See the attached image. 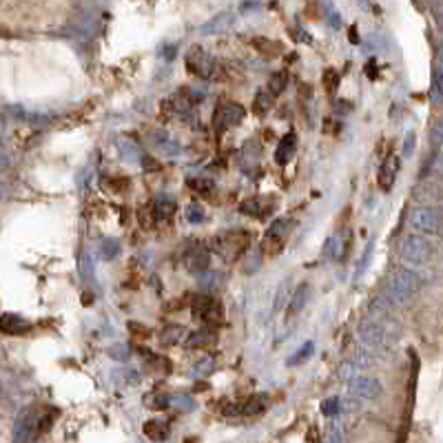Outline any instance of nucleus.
<instances>
[{
  "instance_id": "16",
  "label": "nucleus",
  "mask_w": 443,
  "mask_h": 443,
  "mask_svg": "<svg viewBox=\"0 0 443 443\" xmlns=\"http://www.w3.org/2000/svg\"><path fill=\"white\" fill-rule=\"evenodd\" d=\"M397 169H399V162L395 158H388L382 169H379V187L384 191H390L392 184H395V175H397Z\"/></svg>"
},
{
  "instance_id": "28",
  "label": "nucleus",
  "mask_w": 443,
  "mask_h": 443,
  "mask_svg": "<svg viewBox=\"0 0 443 443\" xmlns=\"http://www.w3.org/2000/svg\"><path fill=\"white\" fill-rule=\"evenodd\" d=\"M184 215H187V220H189L191 224H202V222L206 220V211H204L202 204L191 202V204L184 208Z\"/></svg>"
},
{
  "instance_id": "37",
  "label": "nucleus",
  "mask_w": 443,
  "mask_h": 443,
  "mask_svg": "<svg viewBox=\"0 0 443 443\" xmlns=\"http://www.w3.org/2000/svg\"><path fill=\"white\" fill-rule=\"evenodd\" d=\"M120 153L124 155V158H129V160H140V153H138V149L131 142H122L120 144Z\"/></svg>"
},
{
  "instance_id": "47",
  "label": "nucleus",
  "mask_w": 443,
  "mask_h": 443,
  "mask_svg": "<svg viewBox=\"0 0 443 443\" xmlns=\"http://www.w3.org/2000/svg\"><path fill=\"white\" fill-rule=\"evenodd\" d=\"M366 71H368V78H370V80H374V78H377V64H374V60H370V62H368Z\"/></svg>"
},
{
  "instance_id": "4",
  "label": "nucleus",
  "mask_w": 443,
  "mask_h": 443,
  "mask_svg": "<svg viewBox=\"0 0 443 443\" xmlns=\"http://www.w3.org/2000/svg\"><path fill=\"white\" fill-rule=\"evenodd\" d=\"M187 69L193 73V76H200V78H206V80H213L218 78L220 73V64L218 60L208 56L204 49H191L189 56H187Z\"/></svg>"
},
{
  "instance_id": "6",
  "label": "nucleus",
  "mask_w": 443,
  "mask_h": 443,
  "mask_svg": "<svg viewBox=\"0 0 443 443\" xmlns=\"http://www.w3.org/2000/svg\"><path fill=\"white\" fill-rule=\"evenodd\" d=\"M410 226H413L415 231L437 235L441 231V215H439V211L432 208V206H419V208H415L413 213H410Z\"/></svg>"
},
{
  "instance_id": "7",
  "label": "nucleus",
  "mask_w": 443,
  "mask_h": 443,
  "mask_svg": "<svg viewBox=\"0 0 443 443\" xmlns=\"http://www.w3.org/2000/svg\"><path fill=\"white\" fill-rule=\"evenodd\" d=\"M244 107L237 102H224L215 109V116H213V126H215L218 136H222L226 129H231L244 120Z\"/></svg>"
},
{
  "instance_id": "1",
  "label": "nucleus",
  "mask_w": 443,
  "mask_h": 443,
  "mask_svg": "<svg viewBox=\"0 0 443 443\" xmlns=\"http://www.w3.org/2000/svg\"><path fill=\"white\" fill-rule=\"evenodd\" d=\"M421 277L410 271V268H403V271H397L395 277L390 280V284L386 286V297L390 304H406L410 297H415V295L421 290Z\"/></svg>"
},
{
  "instance_id": "51",
  "label": "nucleus",
  "mask_w": 443,
  "mask_h": 443,
  "mask_svg": "<svg viewBox=\"0 0 443 443\" xmlns=\"http://www.w3.org/2000/svg\"><path fill=\"white\" fill-rule=\"evenodd\" d=\"M3 195H5V187H3V184H0V198H3Z\"/></svg>"
},
{
  "instance_id": "26",
  "label": "nucleus",
  "mask_w": 443,
  "mask_h": 443,
  "mask_svg": "<svg viewBox=\"0 0 443 443\" xmlns=\"http://www.w3.org/2000/svg\"><path fill=\"white\" fill-rule=\"evenodd\" d=\"M290 222H286V220H275L273 224H271V228H268V237H273V240H280V242H286V237H288V231H290Z\"/></svg>"
},
{
  "instance_id": "42",
  "label": "nucleus",
  "mask_w": 443,
  "mask_h": 443,
  "mask_svg": "<svg viewBox=\"0 0 443 443\" xmlns=\"http://www.w3.org/2000/svg\"><path fill=\"white\" fill-rule=\"evenodd\" d=\"M432 100L439 105L441 102V76H439V71L435 73V85H432Z\"/></svg>"
},
{
  "instance_id": "31",
  "label": "nucleus",
  "mask_w": 443,
  "mask_h": 443,
  "mask_svg": "<svg viewBox=\"0 0 443 443\" xmlns=\"http://www.w3.org/2000/svg\"><path fill=\"white\" fill-rule=\"evenodd\" d=\"M213 368H215V359H213V357H204L200 364L193 366V374L195 377H204V374H211Z\"/></svg>"
},
{
  "instance_id": "46",
  "label": "nucleus",
  "mask_w": 443,
  "mask_h": 443,
  "mask_svg": "<svg viewBox=\"0 0 443 443\" xmlns=\"http://www.w3.org/2000/svg\"><path fill=\"white\" fill-rule=\"evenodd\" d=\"M173 403H175V406H184L187 410H191V408H193V403H191V399H189V397H177V399H173Z\"/></svg>"
},
{
  "instance_id": "15",
  "label": "nucleus",
  "mask_w": 443,
  "mask_h": 443,
  "mask_svg": "<svg viewBox=\"0 0 443 443\" xmlns=\"http://www.w3.org/2000/svg\"><path fill=\"white\" fill-rule=\"evenodd\" d=\"M295 149H297V136L295 134H288L280 140L277 144V151H275V162L277 164H286L293 155H295Z\"/></svg>"
},
{
  "instance_id": "32",
  "label": "nucleus",
  "mask_w": 443,
  "mask_h": 443,
  "mask_svg": "<svg viewBox=\"0 0 443 443\" xmlns=\"http://www.w3.org/2000/svg\"><path fill=\"white\" fill-rule=\"evenodd\" d=\"M109 357H111V359H116V362H129L131 348L126 346V343H118V346H111V348H109Z\"/></svg>"
},
{
  "instance_id": "39",
  "label": "nucleus",
  "mask_w": 443,
  "mask_h": 443,
  "mask_svg": "<svg viewBox=\"0 0 443 443\" xmlns=\"http://www.w3.org/2000/svg\"><path fill=\"white\" fill-rule=\"evenodd\" d=\"M372 246H374V242H370V244L366 246V253H364L362 261H359V271H357V277H362V273L366 271V266H368V259H370V253H372Z\"/></svg>"
},
{
  "instance_id": "11",
  "label": "nucleus",
  "mask_w": 443,
  "mask_h": 443,
  "mask_svg": "<svg viewBox=\"0 0 443 443\" xmlns=\"http://www.w3.org/2000/svg\"><path fill=\"white\" fill-rule=\"evenodd\" d=\"M413 198L425 206L437 204L441 200V187H439V182H435V179H423V182H419L413 189Z\"/></svg>"
},
{
  "instance_id": "36",
  "label": "nucleus",
  "mask_w": 443,
  "mask_h": 443,
  "mask_svg": "<svg viewBox=\"0 0 443 443\" xmlns=\"http://www.w3.org/2000/svg\"><path fill=\"white\" fill-rule=\"evenodd\" d=\"M144 401H146V406L153 408V410H162L164 406H169V403H171V399L162 397V395H151V397H146Z\"/></svg>"
},
{
  "instance_id": "19",
  "label": "nucleus",
  "mask_w": 443,
  "mask_h": 443,
  "mask_svg": "<svg viewBox=\"0 0 443 443\" xmlns=\"http://www.w3.org/2000/svg\"><path fill=\"white\" fill-rule=\"evenodd\" d=\"M308 293H310L308 284H302V286L297 288V293L293 295V300H290V304H288V308H286V315H288V317H295L297 313H302V308H304L306 302H308Z\"/></svg>"
},
{
  "instance_id": "43",
  "label": "nucleus",
  "mask_w": 443,
  "mask_h": 443,
  "mask_svg": "<svg viewBox=\"0 0 443 443\" xmlns=\"http://www.w3.org/2000/svg\"><path fill=\"white\" fill-rule=\"evenodd\" d=\"M413 151H415V134H408L406 136V144H403V155L408 158Z\"/></svg>"
},
{
  "instance_id": "9",
  "label": "nucleus",
  "mask_w": 443,
  "mask_h": 443,
  "mask_svg": "<svg viewBox=\"0 0 443 443\" xmlns=\"http://www.w3.org/2000/svg\"><path fill=\"white\" fill-rule=\"evenodd\" d=\"M348 390L355 399H377L382 397L384 386L382 382L372 379V377H355V379H350Z\"/></svg>"
},
{
  "instance_id": "35",
  "label": "nucleus",
  "mask_w": 443,
  "mask_h": 443,
  "mask_svg": "<svg viewBox=\"0 0 443 443\" xmlns=\"http://www.w3.org/2000/svg\"><path fill=\"white\" fill-rule=\"evenodd\" d=\"M324 85H326V91H328V93H335V89H337V85H339V73L333 71V69H328V71L324 73Z\"/></svg>"
},
{
  "instance_id": "34",
  "label": "nucleus",
  "mask_w": 443,
  "mask_h": 443,
  "mask_svg": "<svg viewBox=\"0 0 443 443\" xmlns=\"http://www.w3.org/2000/svg\"><path fill=\"white\" fill-rule=\"evenodd\" d=\"M339 408H341V401H339L337 397H331V399H326V401L321 403V413H324L326 417H333V415L339 413Z\"/></svg>"
},
{
  "instance_id": "13",
  "label": "nucleus",
  "mask_w": 443,
  "mask_h": 443,
  "mask_svg": "<svg viewBox=\"0 0 443 443\" xmlns=\"http://www.w3.org/2000/svg\"><path fill=\"white\" fill-rule=\"evenodd\" d=\"M151 142L158 151H162L164 155H177L179 153V144L167 134V131H155L151 134Z\"/></svg>"
},
{
  "instance_id": "10",
  "label": "nucleus",
  "mask_w": 443,
  "mask_h": 443,
  "mask_svg": "<svg viewBox=\"0 0 443 443\" xmlns=\"http://www.w3.org/2000/svg\"><path fill=\"white\" fill-rule=\"evenodd\" d=\"M348 249H350V235H333L328 237L326 244H324V259H346L348 255Z\"/></svg>"
},
{
  "instance_id": "17",
  "label": "nucleus",
  "mask_w": 443,
  "mask_h": 443,
  "mask_svg": "<svg viewBox=\"0 0 443 443\" xmlns=\"http://www.w3.org/2000/svg\"><path fill=\"white\" fill-rule=\"evenodd\" d=\"M175 200L171 198V195H160V198L153 202V215L158 220H169L171 215H175Z\"/></svg>"
},
{
  "instance_id": "48",
  "label": "nucleus",
  "mask_w": 443,
  "mask_h": 443,
  "mask_svg": "<svg viewBox=\"0 0 443 443\" xmlns=\"http://www.w3.org/2000/svg\"><path fill=\"white\" fill-rule=\"evenodd\" d=\"M328 439H331V441H341L343 439V435H341V430H335L331 437H328Z\"/></svg>"
},
{
  "instance_id": "14",
  "label": "nucleus",
  "mask_w": 443,
  "mask_h": 443,
  "mask_svg": "<svg viewBox=\"0 0 443 443\" xmlns=\"http://www.w3.org/2000/svg\"><path fill=\"white\" fill-rule=\"evenodd\" d=\"M215 341H218V333L211 331V328H202V331L189 335V339L184 343H187V348H193L195 350V348H208Z\"/></svg>"
},
{
  "instance_id": "41",
  "label": "nucleus",
  "mask_w": 443,
  "mask_h": 443,
  "mask_svg": "<svg viewBox=\"0 0 443 443\" xmlns=\"http://www.w3.org/2000/svg\"><path fill=\"white\" fill-rule=\"evenodd\" d=\"M129 328H131V333L138 335V337H142V339H146V337L151 335V333H149V328H144V326H140V324H136V321H131Z\"/></svg>"
},
{
  "instance_id": "38",
  "label": "nucleus",
  "mask_w": 443,
  "mask_h": 443,
  "mask_svg": "<svg viewBox=\"0 0 443 443\" xmlns=\"http://www.w3.org/2000/svg\"><path fill=\"white\" fill-rule=\"evenodd\" d=\"M118 374H122V382L129 384V386H136V384L140 382V374H138V370H134V368L122 370V372H118Z\"/></svg>"
},
{
  "instance_id": "5",
  "label": "nucleus",
  "mask_w": 443,
  "mask_h": 443,
  "mask_svg": "<svg viewBox=\"0 0 443 443\" xmlns=\"http://www.w3.org/2000/svg\"><path fill=\"white\" fill-rule=\"evenodd\" d=\"M191 313H193V319H198L202 324H208V326L224 321V310H222L220 302L208 297V295H200V297L193 300Z\"/></svg>"
},
{
  "instance_id": "44",
  "label": "nucleus",
  "mask_w": 443,
  "mask_h": 443,
  "mask_svg": "<svg viewBox=\"0 0 443 443\" xmlns=\"http://www.w3.org/2000/svg\"><path fill=\"white\" fill-rule=\"evenodd\" d=\"M140 160H142V167H144V169H149V171H158V169H160L158 164H155V160L149 158V155H144V158H140Z\"/></svg>"
},
{
  "instance_id": "30",
  "label": "nucleus",
  "mask_w": 443,
  "mask_h": 443,
  "mask_svg": "<svg viewBox=\"0 0 443 443\" xmlns=\"http://www.w3.org/2000/svg\"><path fill=\"white\" fill-rule=\"evenodd\" d=\"M313 350H315V343H313V341H308L302 350H297V353L293 355V359H288V366H297V364L306 362V359H308L310 355H313Z\"/></svg>"
},
{
  "instance_id": "45",
  "label": "nucleus",
  "mask_w": 443,
  "mask_h": 443,
  "mask_svg": "<svg viewBox=\"0 0 443 443\" xmlns=\"http://www.w3.org/2000/svg\"><path fill=\"white\" fill-rule=\"evenodd\" d=\"M432 144H435V146L441 144V124H437V126L432 129Z\"/></svg>"
},
{
  "instance_id": "24",
  "label": "nucleus",
  "mask_w": 443,
  "mask_h": 443,
  "mask_svg": "<svg viewBox=\"0 0 443 443\" xmlns=\"http://www.w3.org/2000/svg\"><path fill=\"white\" fill-rule=\"evenodd\" d=\"M253 45H255L257 52L261 56H266V58H275V56H280V52H282V45L280 42H271L266 38H257V40H253Z\"/></svg>"
},
{
  "instance_id": "49",
  "label": "nucleus",
  "mask_w": 443,
  "mask_h": 443,
  "mask_svg": "<svg viewBox=\"0 0 443 443\" xmlns=\"http://www.w3.org/2000/svg\"><path fill=\"white\" fill-rule=\"evenodd\" d=\"M350 42H359V36L355 34V29L350 31Z\"/></svg>"
},
{
  "instance_id": "8",
  "label": "nucleus",
  "mask_w": 443,
  "mask_h": 443,
  "mask_svg": "<svg viewBox=\"0 0 443 443\" xmlns=\"http://www.w3.org/2000/svg\"><path fill=\"white\" fill-rule=\"evenodd\" d=\"M390 337V328L384 326L379 319L374 321H366L362 328H359V341L364 343V346H370V348H379L388 341Z\"/></svg>"
},
{
  "instance_id": "22",
  "label": "nucleus",
  "mask_w": 443,
  "mask_h": 443,
  "mask_svg": "<svg viewBox=\"0 0 443 443\" xmlns=\"http://www.w3.org/2000/svg\"><path fill=\"white\" fill-rule=\"evenodd\" d=\"M266 395H255V397H251L249 401H244L242 403V415H246V417H255V415H259V413H264V408H266Z\"/></svg>"
},
{
  "instance_id": "3",
  "label": "nucleus",
  "mask_w": 443,
  "mask_h": 443,
  "mask_svg": "<svg viewBox=\"0 0 443 443\" xmlns=\"http://www.w3.org/2000/svg\"><path fill=\"white\" fill-rule=\"evenodd\" d=\"M251 240H253V235L249 231H226L213 240L211 246H213V251L222 255L224 259H235L237 255H242L246 249H249Z\"/></svg>"
},
{
  "instance_id": "25",
  "label": "nucleus",
  "mask_w": 443,
  "mask_h": 443,
  "mask_svg": "<svg viewBox=\"0 0 443 443\" xmlns=\"http://www.w3.org/2000/svg\"><path fill=\"white\" fill-rule=\"evenodd\" d=\"M286 85H288V73L286 71H277L268 78V91H271L273 98L280 95L286 89Z\"/></svg>"
},
{
  "instance_id": "20",
  "label": "nucleus",
  "mask_w": 443,
  "mask_h": 443,
  "mask_svg": "<svg viewBox=\"0 0 443 443\" xmlns=\"http://www.w3.org/2000/svg\"><path fill=\"white\" fill-rule=\"evenodd\" d=\"M0 328H3L5 333H13V335H18V333H27L29 331V324L20 317H16V315H5V317H0Z\"/></svg>"
},
{
  "instance_id": "23",
  "label": "nucleus",
  "mask_w": 443,
  "mask_h": 443,
  "mask_svg": "<svg viewBox=\"0 0 443 443\" xmlns=\"http://www.w3.org/2000/svg\"><path fill=\"white\" fill-rule=\"evenodd\" d=\"M240 211L244 213V215H253V218H264V213H266V206L264 202H261L259 198H249V200H244L240 204Z\"/></svg>"
},
{
  "instance_id": "29",
  "label": "nucleus",
  "mask_w": 443,
  "mask_h": 443,
  "mask_svg": "<svg viewBox=\"0 0 443 443\" xmlns=\"http://www.w3.org/2000/svg\"><path fill=\"white\" fill-rule=\"evenodd\" d=\"M271 107H273V95L268 91H259L255 98V113L257 116H264Z\"/></svg>"
},
{
  "instance_id": "2",
  "label": "nucleus",
  "mask_w": 443,
  "mask_h": 443,
  "mask_svg": "<svg viewBox=\"0 0 443 443\" xmlns=\"http://www.w3.org/2000/svg\"><path fill=\"white\" fill-rule=\"evenodd\" d=\"M435 257V246L428 237L408 235L401 244V259L410 266H423Z\"/></svg>"
},
{
  "instance_id": "50",
  "label": "nucleus",
  "mask_w": 443,
  "mask_h": 443,
  "mask_svg": "<svg viewBox=\"0 0 443 443\" xmlns=\"http://www.w3.org/2000/svg\"><path fill=\"white\" fill-rule=\"evenodd\" d=\"M0 167H7V160L5 158H0Z\"/></svg>"
},
{
  "instance_id": "21",
  "label": "nucleus",
  "mask_w": 443,
  "mask_h": 443,
  "mask_svg": "<svg viewBox=\"0 0 443 443\" xmlns=\"http://www.w3.org/2000/svg\"><path fill=\"white\" fill-rule=\"evenodd\" d=\"M144 435L155 439V441H162V439L169 437V425L164 421H160V419H151V421L144 423Z\"/></svg>"
},
{
  "instance_id": "18",
  "label": "nucleus",
  "mask_w": 443,
  "mask_h": 443,
  "mask_svg": "<svg viewBox=\"0 0 443 443\" xmlns=\"http://www.w3.org/2000/svg\"><path fill=\"white\" fill-rule=\"evenodd\" d=\"M184 337H187L184 326H167L160 333V343L162 346H177L179 341H184Z\"/></svg>"
},
{
  "instance_id": "40",
  "label": "nucleus",
  "mask_w": 443,
  "mask_h": 443,
  "mask_svg": "<svg viewBox=\"0 0 443 443\" xmlns=\"http://www.w3.org/2000/svg\"><path fill=\"white\" fill-rule=\"evenodd\" d=\"M355 364L357 366H362V368H368V366H372L374 364V357H372V353H362L357 359H355Z\"/></svg>"
},
{
  "instance_id": "12",
  "label": "nucleus",
  "mask_w": 443,
  "mask_h": 443,
  "mask_svg": "<svg viewBox=\"0 0 443 443\" xmlns=\"http://www.w3.org/2000/svg\"><path fill=\"white\" fill-rule=\"evenodd\" d=\"M184 264L191 273H204L208 268V251H204L202 244H195L193 249L187 251Z\"/></svg>"
},
{
  "instance_id": "33",
  "label": "nucleus",
  "mask_w": 443,
  "mask_h": 443,
  "mask_svg": "<svg viewBox=\"0 0 443 443\" xmlns=\"http://www.w3.org/2000/svg\"><path fill=\"white\" fill-rule=\"evenodd\" d=\"M118 251H120L118 240H107V242H102V257L105 259H113V257L118 255Z\"/></svg>"
},
{
  "instance_id": "27",
  "label": "nucleus",
  "mask_w": 443,
  "mask_h": 443,
  "mask_svg": "<svg viewBox=\"0 0 443 443\" xmlns=\"http://www.w3.org/2000/svg\"><path fill=\"white\" fill-rule=\"evenodd\" d=\"M189 187L200 195H211L213 191H215V182L208 177H193V179H189Z\"/></svg>"
}]
</instances>
